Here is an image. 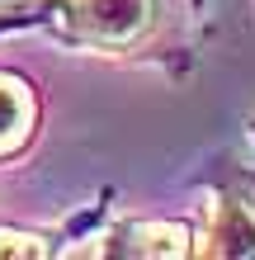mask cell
I'll return each mask as SVG.
<instances>
[{"instance_id":"6da1fadb","label":"cell","mask_w":255,"mask_h":260,"mask_svg":"<svg viewBox=\"0 0 255 260\" xmlns=\"http://www.w3.org/2000/svg\"><path fill=\"white\" fill-rule=\"evenodd\" d=\"M43 24L66 48L128 57L152 48V38L170 19V0H38Z\"/></svg>"},{"instance_id":"7a4b0ae2","label":"cell","mask_w":255,"mask_h":260,"mask_svg":"<svg viewBox=\"0 0 255 260\" xmlns=\"http://www.w3.org/2000/svg\"><path fill=\"white\" fill-rule=\"evenodd\" d=\"M194 241L199 237L179 222H123L104 232L99 246H85L81 255H194L199 251Z\"/></svg>"},{"instance_id":"3957f363","label":"cell","mask_w":255,"mask_h":260,"mask_svg":"<svg viewBox=\"0 0 255 260\" xmlns=\"http://www.w3.org/2000/svg\"><path fill=\"white\" fill-rule=\"evenodd\" d=\"M203 255H255V199L222 194L203 227Z\"/></svg>"},{"instance_id":"277c9868","label":"cell","mask_w":255,"mask_h":260,"mask_svg":"<svg viewBox=\"0 0 255 260\" xmlns=\"http://www.w3.org/2000/svg\"><path fill=\"white\" fill-rule=\"evenodd\" d=\"M38 128V95L24 76L0 71V161L28 147V137Z\"/></svg>"},{"instance_id":"5b68a950","label":"cell","mask_w":255,"mask_h":260,"mask_svg":"<svg viewBox=\"0 0 255 260\" xmlns=\"http://www.w3.org/2000/svg\"><path fill=\"white\" fill-rule=\"evenodd\" d=\"M28 24H43V5L38 0H28V5H0V34L28 28Z\"/></svg>"},{"instance_id":"8992f818","label":"cell","mask_w":255,"mask_h":260,"mask_svg":"<svg viewBox=\"0 0 255 260\" xmlns=\"http://www.w3.org/2000/svg\"><path fill=\"white\" fill-rule=\"evenodd\" d=\"M0 255H48V246L33 232H0Z\"/></svg>"}]
</instances>
